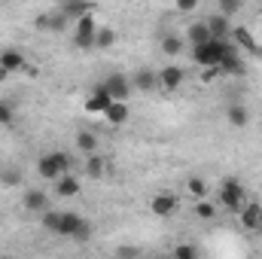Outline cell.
Masks as SVG:
<instances>
[{
    "mask_svg": "<svg viewBox=\"0 0 262 259\" xmlns=\"http://www.w3.org/2000/svg\"><path fill=\"white\" fill-rule=\"evenodd\" d=\"M183 79H186V73L180 64H165L159 70V89L162 92H177L183 85Z\"/></svg>",
    "mask_w": 262,
    "mask_h": 259,
    "instance_id": "cell-7",
    "label": "cell"
},
{
    "mask_svg": "<svg viewBox=\"0 0 262 259\" xmlns=\"http://www.w3.org/2000/svg\"><path fill=\"white\" fill-rule=\"evenodd\" d=\"M256 232H259V235H262V226H259V229H256Z\"/></svg>",
    "mask_w": 262,
    "mask_h": 259,
    "instance_id": "cell-38",
    "label": "cell"
},
{
    "mask_svg": "<svg viewBox=\"0 0 262 259\" xmlns=\"http://www.w3.org/2000/svg\"><path fill=\"white\" fill-rule=\"evenodd\" d=\"M85 220L79 217V213H73V210H61V223H58V235L61 238H76V232H79V226H82Z\"/></svg>",
    "mask_w": 262,
    "mask_h": 259,
    "instance_id": "cell-13",
    "label": "cell"
},
{
    "mask_svg": "<svg viewBox=\"0 0 262 259\" xmlns=\"http://www.w3.org/2000/svg\"><path fill=\"white\" fill-rule=\"evenodd\" d=\"M40 220H43V229L46 232H52V235H58V223H61V210H43L40 213Z\"/></svg>",
    "mask_w": 262,
    "mask_h": 259,
    "instance_id": "cell-26",
    "label": "cell"
},
{
    "mask_svg": "<svg viewBox=\"0 0 262 259\" xmlns=\"http://www.w3.org/2000/svg\"><path fill=\"white\" fill-rule=\"evenodd\" d=\"M226 119H229V125L244 128V125L250 122V113H247V107H244V104H229V107H226Z\"/></svg>",
    "mask_w": 262,
    "mask_h": 259,
    "instance_id": "cell-20",
    "label": "cell"
},
{
    "mask_svg": "<svg viewBox=\"0 0 262 259\" xmlns=\"http://www.w3.org/2000/svg\"><path fill=\"white\" fill-rule=\"evenodd\" d=\"M220 73H235V76H241L244 73V61H241V55H238V46L235 43H229V49L223 52V58H220Z\"/></svg>",
    "mask_w": 262,
    "mask_h": 259,
    "instance_id": "cell-9",
    "label": "cell"
},
{
    "mask_svg": "<svg viewBox=\"0 0 262 259\" xmlns=\"http://www.w3.org/2000/svg\"><path fill=\"white\" fill-rule=\"evenodd\" d=\"M25 64H28L25 52H18V49H3V52H0V67H3V70L18 73V70H25Z\"/></svg>",
    "mask_w": 262,
    "mask_h": 259,
    "instance_id": "cell-16",
    "label": "cell"
},
{
    "mask_svg": "<svg viewBox=\"0 0 262 259\" xmlns=\"http://www.w3.org/2000/svg\"><path fill=\"white\" fill-rule=\"evenodd\" d=\"M113 43H116V31L113 28H98L95 31V46L98 49H110Z\"/></svg>",
    "mask_w": 262,
    "mask_h": 259,
    "instance_id": "cell-25",
    "label": "cell"
},
{
    "mask_svg": "<svg viewBox=\"0 0 262 259\" xmlns=\"http://www.w3.org/2000/svg\"><path fill=\"white\" fill-rule=\"evenodd\" d=\"M64 171H70V156H67L64 149H52V153L40 156V162H37V174L43 180H52L55 183Z\"/></svg>",
    "mask_w": 262,
    "mask_h": 259,
    "instance_id": "cell-1",
    "label": "cell"
},
{
    "mask_svg": "<svg viewBox=\"0 0 262 259\" xmlns=\"http://www.w3.org/2000/svg\"><path fill=\"white\" fill-rule=\"evenodd\" d=\"M241 226H244L247 232H256L262 226V204L259 201H250V204L241 207Z\"/></svg>",
    "mask_w": 262,
    "mask_h": 259,
    "instance_id": "cell-11",
    "label": "cell"
},
{
    "mask_svg": "<svg viewBox=\"0 0 262 259\" xmlns=\"http://www.w3.org/2000/svg\"><path fill=\"white\" fill-rule=\"evenodd\" d=\"M162 52H165L168 58H177V55L183 52V40H180L177 34H165V37H162Z\"/></svg>",
    "mask_w": 262,
    "mask_h": 259,
    "instance_id": "cell-23",
    "label": "cell"
},
{
    "mask_svg": "<svg viewBox=\"0 0 262 259\" xmlns=\"http://www.w3.org/2000/svg\"><path fill=\"white\" fill-rule=\"evenodd\" d=\"M220 204H223L229 213H241V207L247 204L244 186H241L238 180H223V186H220Z\"/></svg>",
    "mask_w": 262,
    "mask_h": 259,
    "instance_id": "cell-3",
    "label": "cell"
},
{
    "mask_svg": "<svg viewBox=\"0 0 262 259\" xmlns=\"http://www.w3.org/2000/svg\"><path fill=\"white\" fill-rule=\"evenodd\" d=\"M58 9L64 12L70 21H76L79 15H85V12H92L95 6H92V0H64V3H58Z\"/></svg>",
    "mask_w": 262,
    "mask_h": 259,
    "instance_id": "cell-19",
    "label": "cell"
},
{
    "mask_svg": "<svg viewBox=\"0 0 262 259\" xmlns=\"http://www.w3.org/2000/svg\"><path fill=\"white\" fill-rule=\"evenodd\" d=\"M0 168H3V159H0Z\"/></svg>",
    "mask_w": 262,
    "mask_h": 259,
    "instance_id": "cell-40",
    "label": "cell"
},
{
    "mask_svg": "<svg viewBox=\"0 0 262 259\" xmlns=\"http://www.w3.org/2000/svg\"><path fill=\"white\" fill-rule=\"evenodd\" d=\"M229 43H232V40L210 37L207 43H198V46H192V58H195V64H201V67H216V64H220V58H223V52L229 49Z\"/></svg>",
    "mask_w": 262,
    "mask_h": 259,
    "instance_id": "cell-2",
    "label": "cell"
},
{
    "mask_svg": "<svg viewBox=\"0 0 262 259\" xmlns=\"http://www.w3.org/2000/svg\"><path fill=\"white\" fill-rule=\"evenodd\" d=\"M213 34H210V28H207V21L204 18H198V21H192L189 28H186V37L183 40H189V46H198V43H207Z\"/></svg>",
    "mask_w": 262,
    "mask_h": 259,
    "instance_id": "cell-18",
    "label": "cell"
},
{
    "mask_svg": "<svg viewBox=\"0 0 262 259\" xmlns=\"http://www.w3.org/2000/svg\"><path fill=\"white\" fill-rule=\"evenodd\" d=\"M95 31H98L95 12L79 15V18H76V37H73V43H76L79 49H92V46H95Z\"/></svg>",
    "mask_w": 262,
    "mask_h": 259,
    "instance_id": "cell-4",
    "label": "cell"
},
{
    "mask_svg": "<svg viewBox=\"0 0 262 259\" xmlns=\"http://www.w3.org/2000/svg\"><path fill=\"white\" fill-rule=\"evenodd\" d=\"M85 174L89 177H104L107 174V159L98 156V153H89L85 156Z\"/></svg>",
    "mask_w": 262,
    "mask_h": 259,
    "instance_id": "cell-22",
    "label": "cell"
},
{
    "mask_svg": "<svg viewBox=\"0 0 262 259\" xmlns=\"http://www.w3.org/2000/svg\"><path fill=\"white\" fill-rule=\"evenodd\" d=\"M174 6H177L180 12H192L198 6V0H174Z\"/></svg>",
    "mask_w": 262,
    "mask_h": 259,
    "instance_id": "cell-34",
    "label": "cell"
},
{
    "mask_svg": "<svg viewBox=\"0 0 262 259\" xmlns=\"http://www.w3.org/2000/svg\"><path fill=\"white\" fill-rule=\"evenodd\" d=\"M0 177L6 186H21V180H25V174L18 168H0Z\"/></svg>",
    "mask_w": 262,
    "mask_h": 259,
    "instance_id": "cell-28",
    "label": "cell"
},
{
    "mask_svg": "<svg viewBox=\"0 0 262 259\" xmlns=\"http://www.w3.org/2000/svg\"><path fill=\"white\" fill-rule=\"evenodd\" d=\"M104 116H107V122H110V125H125V122L131 119L128 101H113V104L107 107V113H104Z\"/></svg>",
    "mask_w": 262,
    "mask_h": 259,
    "instance_id": "cell-17",
    "label": "cell"
},
{
    "mask_svg": "<svg viewBox=\"0 0 262 259\" xmlns=\"http://www.w3.org/2000/svg\"><path fill=\"white\" fill-rule=\"evenodd\" d=\"M110 104H113V95L107 92V85H104V82H98V85H92V95L85 98V104H82V107H85L89 113H107V107H110Z\"/></svg>",
    "mask_w": 262,
    "mask_h": 259,
    "instance_id": "cell-5",
    "label": "cell"
},
{
    "mask_svg": "<svg viewBox=\"0 0 262 259\" xmlns=\"http://www.w3.org/2000/svg\"><path fill=\"white\" fill-rule=\"evenodd\" d=\"M186 189H189L192 198H207V183H204L201 177H189V180H186Z\"/></svg>",
    "mask_w": 262,
    "mask_h": 259,
    "instance_id": "cell-29",
    "label": "cell"
},
{
    "mask_svg": "<svg viewBox=\"0 0 262 259\" xmlns=\"http://www.w3.org/2000/svg\"><path fill=\"white\" fill-rule=\"evenodd\" d=\"M149 210L156 213V217H171L174 210H177V198L168 192H159L152 195V201H149Z\"/></svg>",
    "mask_w": 262,
    "mask_h": 259,
    "instance_id": "cell-12",
    "label": "cell"
},
{
    "mask_svg": "<svg viewBox=\"0 0 262 259\" xmlns=\"http://www.w3.org/2000/svg\"><path fill=\"white\" fill-rule=\"evenodd\" d=\"M34 28H37V31H49V12L37 15V18H34Z\"/></svg>",
    "mask_w": 262,
    "mask_h": 259,
    "instance_id": "cell-35",
    "label": "cell"
},
{
    "mask_svg": "<svg viewBox=\"0 0 262 259\" xmlns=\"http://www.w3.org/2000/svg\"><path fill=\"white\" fill-rule=\"evenodd\" d=\"M195 217L198 220H213L216 217V204L207 198H195Z\"/></svg>",
    "mask_w": 262,
    "mask_h": 259,
    "instance_id": "cell-27",
    "label": "cell"
},
{
    "mask_svg": "<svg viewBox=\"0 0 262 259\" xmlns=\"http://www.w3.org/2000/svg\"><path fill=\"white\" fill-rule=\"evenodd\" d=\"M116 253H119V256H137L140 250H137V247H119Z\"/></svg>",
    "mask_w": 262,
    "mask_h": 259,
    "instance_id": "cell-36",
    "label": "cell"
},
{
    "mask_svg": "<svg viewBox=\"0 0 262 259\" xmlns=\"http://www.w3.org/2000/svg\"><path fill=\"white\" fill-rule=\"evenodd\" d=\"M55 192L61 195V198H73V195L82 192V183H79V177H73L70 171H64V174L55 180Z\"/></svg>",
    "mask_w": 262,
    "mask_h": 259,
    "instance_id": "cell-14",
    "label": "cell"
},
{
    "mask_svg": "<svg viewBox=\"0 0 262 259\" xmlns=\"http://www.w3.org/2000/svg\"><path fill=\"white\" fill-rule=\"evenodd\" d=\"M21 207H25V210H31V213H43V210L49 207V195L43 192V189H37V186H34V189H28V192H25V198H21Z\"/></svg>",
    "mask_w": 262,
    "mask_h": 259,
    "instance_id": "cell-10",
    "label": "cell"
},
{
    "mask_svg": "<svg viewBox=\"0 0 262 259\" xmlns=\"http://www.w3.org/2000/svg\"><path fill=\"white\" fill-rule=\"evenodd\" d=\"M76 149L85 153V156H89V153H98V137H95L92 131H79V134H76Z\"/></svg>",
    "mask_w": 262,
    "mask_h": 259,
    "instance_id": "cell-24",
    "label": "cell"
},
{
    "mask_svg": "<svg viewBox=\"0 0 262 259\" xmlns=\"http://www.w3.org/2000/svg\"><path fill=\"white\" fill-rule=\"evenodd\" d=\"M104 85H107V92L113 95V101H128L131 92H134L131 76H125V73H110V76L104 79Z\"/></svg>",
    "mask_w": 262,
    "mask_h": 259,
    "instance_id": "cell-6",
    "label": "cell"
},
{
    "mask_svg": "<svg viewBox=\"0 0 262 259\" xmlns=\"http://www.w3.org/2000/svg\"><path fill=\"white\" fill-rule=\"evenodd\" d=\"M241 6H244V0H220V12H223V15H229V18H232V15H238V12H241Z\"/></svg>",
    "mask_w": 262,
    "mask_h": 259,
    "instance_id": "cell-31",
    "label": "cell"
},
{
    "mask_svg": "<svg viewBox=\"0 0 262 259\" xmlns=\"http://www.w3.org/2000/svg\"><path fill=\"white\" fill-rule=\"evenodd\" d=\"M131 85H134L137 92L149 95V92H156V89H159V73H156V70H149V67H140V70H134Z\"/></svg>",
    "mask_w": 262,
    "mask_h": 259,
    "instance_id": "cell-8",
    "label": "cell"
},
{
    "mask_svg": "<svg viewBox=\"0 0 262 259\" xmlns=\"http://www.w3.org/2000/svg\"><path fill=\"white\" fill-rule=\"evenodd\" d=\"M6 79H9V70H3V67H0V82H6Z\"/></svg>",
    "mask_w": 262,
    "mask_h": 259,
    "instance_id": "cell-37",
    "label": "cell"
},
{
    "mask_svg": "<svg viewBox=\"0 0 262 259\" xmlns=\"http://www.w3.org/2000/svg\"><path fill=\"white\" fill-rule=\"evenodd\" d=\"M232 37H235V46H241V49H247V52L259 55V46H256V40H253V34H250L247 28H235V31H232Z\"/></svg>",
    "mask_w": 262,
    "mask_h": 259,
    "instance_id": "cell-21",
    "label": "cell"
},
{
    "mask_svg": "<svg viewBox=\"0 0 262 259\" xmlns=\"http://www.w3.org/2000/svg\"><path fill=\"white\" fill-rule=\"evenodd\" d=\"M15 119V107L9 101H0V125H12Z\"/></svg>",
    "mask_w": 262,
    "mask_h": 259,
    "instance_id": "cell-32",
    "label": "cell"
},
{
    "mask_svg": "<svg viewBox=\"0 0 262 259\" xmlns=\"http://www.w3.org/2000/svg\"><path fill=\"white\" fill-rule=\"evenodd\" d=\"M67 21H70V18H67L64 12H61V9H58V12H49V31L61 34V31L67 28Z\"/></svg>",
    "mask_w": 262,
    "mask_h": 259,
    "instance_id": "cell-30",
    "label": "cell"
},
{
    "mask_svg": "<svg viewBox=\"0 0 262 259\" xmlns=\"http://www.w3.org/2000/svg\"><path fill=\"white\" fill-rule=\"evenodd\" d=\"M174 256L177 259H195L198 247H192V244H177V247H174Z\"/></svg>",
    "mask_w": 262,
    "mask_h": 259,
    "instance_id": "cell-33",
    "label": "cell"
},
{
    "mask_svg": "<svg viewBox=\"0 0 262 259\" xmlns=\"http://www.w3.org/2000/svg\"><path fill=\"white\" fill-rule=\"evenodd\" d=\"M204 21H207V28H210V34H213V37H220V40H229V37H232L229 15H223V12H213V15H207Z\"/></svg>",
    "mask_w": 262,
    "mask_h": 259,
    "instance_id": "cell-15",
    "label": "cell"
},
{
    "mask_svg": "<svg viewBox=\"0 0 262 259\" xmlns=\"http://www.w3.org/2000/svg\"><path fill=\"white\" fill-rule=\"evenodd\" d=\"M55 3H64V0H55Z\"/></svg>",
    "mask_w": 262,
    "mask_h": 259,
    "instance_id": "cell-39",
    "label": "cell"
}]
</instances>
